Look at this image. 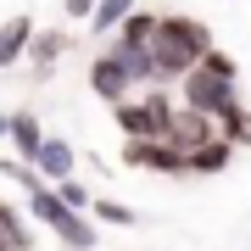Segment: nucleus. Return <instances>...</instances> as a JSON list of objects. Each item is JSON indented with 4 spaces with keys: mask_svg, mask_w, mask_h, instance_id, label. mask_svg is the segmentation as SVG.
<instances>
[{
    "mask_svg": "<svg viewBox=\"0 0 251 251\" xmlns=\"http://www.w3.org/2000/svg\"><path fill=\"white\" fill-rule=\"evenodd\" d=\"M73 168H78L73 145H67L62 134H50V140H45V151H39V162H34V173H39V179L56 190V184H67V179H73Z\"/></svg>",
    "mask_w": 251,
    "mask_h": 251,
    "instance_id": "1a4fd4ad",
    "label": "nucleus"
},
{
    "mask_svg": "<svg viewBox=\"0 0 251 251\" xmlns=\"http://www.w3.org/2000/svg\"><path fill=\"white\" fill-rule=\"evenodd\" d=\"M95 6H100V0H62V11H67L73 23H90V17H95Z\"/></svg>",
    "mask_w": 251,
    "mask_h": 251,
    "instance_id": "6ab92c4d",
    "label": "nucleus"
},
{
    "mask_svg": "<svg viewBox=\"0 0 251 251\" xmlns=\"http://www.w3.org/2000/svg\"><path fill=\"white\" fill-rule=\"evenodd\" d=\"M156 28H162V11H134V17L117 28L112 45H117V50H145V45L156 39Z\"/></svg>",
    "mask_w": 251,
    "mask_h": 251,
    "instance_id": "ddd939ff",
    "label": "nucleus"
},
{
    "mask_svg": "<svg viewBox=\"0 0 251 251\" xmlns=\"http://www.w3.org/2000/svg\"><path fill=\"white\" fill-rule=\"evenodd\" d=\"M90 90H95V100H106V106H123V100H134V78H128V67L117 62V50L90 56Z\"/></svg>",
    "mask_w": 251,
    "mask_h": 251,
    "instance_id": "423d86ee",
    "label": "nucleus"
},
{
    "mask_svg": "<svg viewBox=\"0 0 251 251\" xmlns=\"http://www.w3.org/2000/svg\"><path fill=\"white\" fill-rule=\"evenodd\" d=\"M28 218H34L39 229H50V234H56V240H62L67 251H95V246H100L95 218H90V212H73V206H67L62 196H56L50 184L28 196Z\"/></svg>",
    "mask_w": 251,
    "mask_h": 251,
    "instance_id": "7ed1b4c3",
    "label": "nucleus"
},
{
    "mask_svg": "<svg viewBox=\"0 0 251 251\" xmlns=\"http://www.w3.org/2000/svg\"><path fill=\"white\" fill-rule=\"evenodd\" d=\"M218 140V117H206V112H190V106H179L173 112V123H168V145L173 151H201V145H212Z\"/></svg>",
    "mask_w": 251,
    "mask_h": 251,
    "instance_id": "0eeeda50",
    "label": "nucleus"
},
{
    "mask_svg": "<svg viewBox=\"0 0 251 251\" xmlns=\"http://www.w3.org/2000/svg\"><path fill=\"white\" fill-rule=\"evenodd\" d=\"M234 78H240V67H234V56L229 50H212L206 62L190 73V78L179 84V106H190V112H206V117H218L229 106V100H240L234 95Z\"/></svg>",
    "mask_w": 251,
    "mask_h": 251,
    "instance_id": "f03ea898",
    "label": "nucleus"
},
{
    "mask_svg": "<svg viewBox=\"0 0 251 251\" xmlns=\"http://www.w3.org/2000/svg\"><path fill=\"white\" fill-rule=\"evenodd\" d=\"M134 11H140V0H100L95 17H90V34H112L117 39V28L134 17Z\"/></svg>",
    "mask_w": 251,
    "mask_h": 251,
    "instance_id": "4468645a",
    "label": "nucleus"
},
{
    "mask_svg": "<svg viewBox=\"0 0 251 251\" xmlns=\"http://www.w3.org/2000/svg\"><path fill=\"white\" fill-rule=\"evenodd\" d=\"M90 218H95V224H112V229H134V224H140V212H134L128 201H117V196H95Z\"/></svg>",
    "mask_w": 251,
    "mask_h": 251,
    "instance_id": "f3484780",
    "label": "nucleus"
},
{
    "mask_svg": "<svg viewBox=\"0 0 251 251\" xmlns=\"http://www.w3.org/2000/svg\"><path fill=\"white\" fill-rule=\"evenodd\" d=\"M0 140H11V112H0Z\"/></svg>",
    "mask_w": 251,
    "mask_h": 251,
    "instance_id": "aec40b11",
    "label": "nucleus"
},
{
    "mask_svg": "<svg viewBox=\"0 0 251 251\" xmlns=\"http://www.w3.org/2000/svg\"><path fill=\"white\" fill-rule=\"evenodd\" d=\"M218 134H224L234 151H240V145H251V112L240 106V100H229V106L218 112Z\"/></svg>",
    "mask_w": 251,
    "mask_h": 251,
    "instance_id": "dca6fc26",
    "label": "nucleus"
},
{
    "mask_svg": "<svg viewBox=\"0 0 251 251\" xmlns=\"http://www.w3.org/2000/svg\"><path fill=\"white\" fill-rule=\"evenodd\" d=\"M56 196H62V201L73 206V212H90V206H95V196H90V184H84V179H67V184H56Z\"/></svg>",
    "mask_w": 251,
    "mask_h": 251,
    "instance_id": "a211bd4d",
    "label": "nucleus"
},
{
    "mask_svg": "<svg viewBox=\"0 0 251 251\" xmlns=\"http://www.w3.org/2000/svg\"><path fill=\"white\" fill-rule=\"evenodd\" d=\"M0 251H11V246H6V240H0Z\"/></svg>",
    "mask_w": 251,
    "mask_h": 251,
    "instance_id": "412c9836",
    "label": "nucleus"
},
{
    "mask_svg": "<svg viewBox=\"0 0 251 251\" xmlns=\"http://www.w3.org/2000/svg\"><path fill=\"white\" fill-rule=\"evenodd\" d=\"M173 112H179V100H168L162 90H145V95H134V100H123V106H112L123 140H168Z\"/></svg>",
    "mask_w": 251,
    "mask_h": 251,
    "instance_id": "20e7f679",
    "label": "nucleus"
},
{
    "mask_svg": "<svg viewBox=\"0 0 251 251\" xmlns=\"http://www.w3.org/2000/svg\"><path fill=\"white\" fill-rule=\"evenodd\" d=\"M45 123H39V117L34 112H11V156H17V162H28V168H34V162H39V151H45Z\"/></svg>",
    "mask_w": 251,
    "mask_h": 251,
    "instance_id": "6e6552de",
    "label": "nucleus"
},
{
    "mask_svg": "<svg viewBox=\"0 0 251 251\" xmlns=\"http://www.w3.org/2000/svg\"><path fill=\"white\" fill-rule=\"evenodd\" d=\"M123 162L140 173H162V179H184L190 173V156L173 151L168 140H123Z\"/></svg>",
    "mask_w": 251,
    "mask_h": 251,
    "instance_id": "39448f33",
    "label": "nucleus"
},
{
    "mask_svg": "<svg viewBox=\"0 0 251 251\" xmlns=\"http://www.w3.org/2000/svg\"><path fill=\"white\" fill-rule=\"evenodd\" d=\"M34 17H6L0 23V67H17L28 62V45H34Z\"/></svg>",
    "mask_w": 251,
    "mask_h": 251,
    "instance_id": "9d476101",
    "label": "nucleus"
},
{
    "mask_svg": "<svg viewBox=\"0 0 251 251\" xmlns=\"http://www.w3.org/2000/svg\"><path fill=\"white\" fill-rule=\"evenodd\" d=\"M212 28H206L201 17H184V11H168L151 39V56H156V78L162 84H184L190 73H196L206 56H212Z\"/></svg>",
    "mask_w": 251,
    "mask_h": 251,
    "instance_id": "f257e3e1",
    "label": "nucleus"
},
{
    "mask_svg": "<svg viewBox=\"0 0 251 251\" xmlns=\"http://www.w3.org/2000/svg\"><path fill=\"white\" fill-rule=\"evenodd\" d=\"M229 162H234V145H229L224 134H218L212 145H201V151H190V173H201V179H206V173H224Z\"/></svg>",
    "mask_w": 251,
    "mask_h": 251,
    "instance_id": "2eb2a0df",
    "label": "nucleus"
},
{
    "mask_svg": "<svg viewBox=\"0 0 251 251\" xmlns=\"http://www.w3.org/2000/svg\"><path fill=\"white\" fill-rule=\"evenodd\" d=\"M62 50H67V34H62V28H39L34 45H28V73H34V78H50V67L62 62Z\"/></svg>",
    "mask_w": 251,
    "mask_h": 251,
    "instance_id": "9b49d317",
    "label": "nucleus"
},
{
    "mask_svg": "<svg viewBox=\"0 0 251 251\" xmlns=\"http://www.w3.org/2000/svg\"><path fill=\"white\" fill-rule=\"evenodd\" d=\"M0 240L11 251H34V218H28L17 201H6V196H0Z\"/></svg>",
    "mask_w": 251,
    "mask_h": 251,
    "instance_id": "f8f14e48",
    "label": "nucleus"
}]
</instances>
